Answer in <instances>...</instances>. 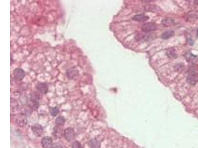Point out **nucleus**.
Instances as JSON below:
<instances>
[{
	"label": "nucleus",
	"instance_id": "9d476101",
	"mask_svg": "<svg viewBox=\"0 0 198 148\" xmlns=\"http://www.w3.org/2000/svg\"><path fill=\"white\" fill-rule=\"evenodd\" d=\"M78 71L75 68H72L67 71V76L68 79H73L77 76Z\"/></svg>",
	"mask_w": 198,
	"mask_h": 148
},
{
	"label": "nucleus",
	"instance_id": "9b49d317",
	"mask_svg": "<svg viewBox=\"0 0 198 148\" xmlns=\"http://www.w3.org/2000/svg\"><path fill=\"white\" fill-rule=\"evenodd\" d=\"M133 20L138 22H145L149 20V17L148 16H145L144 14H139L133 16Z\"/></svg>",
	"mask_w": 198,
	"mask_h": 148
},
{
	"label": "nucleus",
	"instance_id": "5701e85b",
	"mask_svg": "<svg viewBox=\"0 0 198 148\" xmlns=\"http://www.w3.org/2000/svg\"><path fill=\"white\" fill-rule=\"evenodd\" d=\"M197 38H198V29H197Z\"/></svg>",
	"mask_w": 198,
	"mask_h": 148
},
{
	"label": "nucleus",
	"instance_id": "0eeeda50",
	"mask_svg": "<svg viewBox=\"0 0 198 148\" xmlns=\"http://www.w3.org/2000/svg\"><path fill=\"white\" fill-rule=\"evenodd\" d=\"M36 88L39 92L42 94H46L49 91V87L46 82H39L36 85Z\"/></svg>",
	"mask_w": 198,
	"mask_h": 148
},
{
	"label": "nucleus",
	"instance_id": "f3484780",
	"mask_svg": "<svg viewBox=\"0 0 198 148\" xmlns=\"http://www.w3.org/2000/svg\"><path fill=\"white\" fill-rule=\"evenodd\" d=\"M187 56H186V58L187 60L189 62H196L198 60L197 56L196 55H194L192 54V53H189V54H186Z\"/></svg>",
	"mask_w": 198,
	"mask_h": 148
},
{
	"label": "nucleus",
	"instance_id": "423d86ee",
	"mask_svg": "<svg viewBox=\"0 0 198 148\" xmlns=\"http://www.w3.org/2000/svg\"><path fill=\"white\" fill-rule=\"evenodd\" d=\"M187 82L191 85H195L198 82V74L195 71H192L187 76Z\"/></svg>",
	"mask_w": 198,
	"mask_h": 148
},
{
	"label": "nucleus",
	"instance_id": "20e7f679",
	"mask_svg": "<svg viewBox=\"0 0 198 148\" xmlns=\"http://www.w3.org/2000/svg\"><path fill=\"white\" fill-rule=\"evenodd\" d=\"M33 134L36 137H41L43 133V128L41 125L35 123L32 125L31 128Z\"/></svg>",
	"mask_w": 198,
	"mask_h": 148
},
{
	"label": "nucleus",
	"instance_id": "f257e3e1",
	"mask_svg": "<svg viewBox=\"0 0 198 148\" xmlns=\"http://www.w3.org/2000/svg\"><path fill=\"white\" fill-rule=\"evenodd\" d=\"M40 98V94L38 92H33L31 93L29 97V104L28 105L33 109V110H36L39 106V100Z\"/></svg>",
	"mask_w": 198,
	"mask_h": 148
},
{
	"label": "nucleus",
	"instance_id": "7ed1b4c3",
	"mask_svg": "<svg viewBox=\"0 0 198 148\" xmlns=\"http://www.w3.org/2000/svg\"><path fill=\"white\" fill-rule=\"evenodd\" d=\"M13 73L14 79L18 81L22 80L26 76L25 71L21 68H16L13 70Z\"/></svg>",
	"mask_w": 198,
	"mask_h": 148
},
{
	"label": "nucleus",
	"instance_id": "1a4fd4ad",
	"mask_svg": "<svg viewBox=\"0 0 198 148\" xmlns=\"http://www.w3.org/2000/svg\"><path fill=\"white\" fill-rule=\"evenodd\" d=\"M41 144L43 148H53L52 138L49 136L43 137L41 139Z\"/></svg>",
	"mask_w": 198,
	"mask_h": 148
},
{
	"label": "nucleus",
	"instance_id": "dca6fc26",
	"mask_svg": "<svg viewBox=\"0 0 198 148\" xmlns=\"http://www.w3.org/2000/svg\"><path fill=\"white\" fill-rule=\"evenodd\" d=\"M53 134L55 136V137H58V138L60 137L62 134V129H60V127L56 125L55 128H54Z\"/></svg>",
	"mask_w": 198,
	"mask_h": 148
},
{
	"label": "nucleus",
	"instance_id": "39448f33",
	"mask_svg": "<svg viewBox=\"0 0 198 148\" xmlns=\"http://www.w3.org/2000/svg\"><path fill=\"white\" fill-rule=\"evenodd\" d=\"M16 121L17 125L19 127L21 128L25 127L28 123L27 116L23 113H21L17 117Z\"/></svg>",
	"mask_w": 198,
	"mask_h": 148
},
{
	"label": "nucleus",
	"instance_id": "ddd939ff",
	"mask_svg": "<svg viewBox=\"0 0 198 148\" xmlns=\"http://www.w3.org/2000/svg\"><path fill=\"white\" fill-rule=\"evenodd\" d=\"M175 33L173 30H168L165 32L162 35V38L163 39H167L174 36Z\"/></svg>",
	"mask_w": 198,
	"mask_h": 148
},
{
	"label": "nucleus",
	"instance_id": "6ab92c4d",
	"mask_svg": "<svg viewBox=\"0 0 198 148\" xmlns=\"http://www.w3.org/2000/svg\"><path fill=\"white\" fill-rule=\"evenodd\" d=\"M167 54L170 58H175L177 56V54H176V51L173 49H169L167 51Z\"/></svg>",
	"mask_w": 198,
	"mask_h": 148
},
{
	"label": "nucleus",
	"instance_id": "f8f14e48",
	"mask_svg": "<svg viewBox=\"0 0 198 148\" xmlns=\"http://www.w3.org/2000/svg\"><path fill=\"white\" fill-rule=\"evenodd\" d=\"M88 145L90 148H100L101 143L96 139H91L88 143Z\"/></svg>",
	"mask_w": 198,
	"mask_h": 148
},
{
	"label": "nucleus",
	"instance_id": "aec40b11",
	"mask_svg": "<svg viewBox=\"0 0 198 148\" xmlns=\"http://www.w3.org/2000/svg\"><path fill=\"white\" fill-rule=\"evenodd\" d=\"M71 147H72V148H84L81 143L79 142V141H75L72 143Z\"/></svg>",
	"mask_w": 198,
	"mask_h": 148
},
{
	"label": "nucleus",
	"instance_id": "a211bd4d",
	"mask_svg": "<svg viewBox=\"0 0 198 148\" xmlns=\"http://www.w3.org/2000/svg\"><path fill=\"white\" fill-rule=\"evenodd\" d=\"M50 113L51 116L53 117H55L59 113V109L57 107H54L50 108Z\"/></svg>",
	"mask_w": 198,
	"mask_h": 148
},
{
	"label": "nucleus",
	"instance_id": "6e6552de",
	"mask_svg": "<svg viewBox=\"0 0 198 148\" xmlns=\"http://www.w3.org/2000/svg\"><path fill=\"white\" fill-rule=\"evenodd\" d=\"M157 25L156 24L153 22L145 23L142 26V30L145 32H150L156 30Z\"/></svg>",
	"mask_w": 198,
	"mask_h": 148
},
{
	"label": "nucleus",
	"instance_id": "4be33fe9",
	"mask_svg": "<svg viewBox=\"0 0 198 148\" xmlns=\"http://www.w3.org/2000/svg\"><path fill=\"white\" fill-rule=\"evenodd\" d=\"M195 4H196V5H198V1H195Z\"/></svg>",
	"mask_w": 198,
	"mask_h": 148
},
{
	"label": "nucleus",
	"instance_id": "f03ea898",
	"mask_svg": "<svg viewBox=\"0 0 198 148\" xmlns=\"http://www.w3.org/2000/svg\"><path fill=\"white\" fill-rule=\"evenodd\" d=\"M63 135L67 142H74L76 139V133L72 128H67L63 131Z\"/></svg>",
	"mask_w": 198,
	"mask_h": 148
},
{
	"label": "nucleus",
	"instance_id": "4468645a",
	"mask_svg": "<svg viewBox=\"0 0 198 148\" xmlns=\"http://www.w3.org/2000/svg\"><path fill=\"white\" fill-rule=\"evenodd\" d=\"M65 123V119L63 116H59L55 118V123L57 126L62 127L64 125Z\"/></svg>",
	"mask_w": 198,
	"mask_h": 148
},
{
	"label": "nucleus",
	"instance_id": "2eb2a0df",
	"mask_svg": "<svg viewBox=\"0 0 198 148\" xmlns=\"http://www.w3.org/2000/svg\"><path fill=\"white\" fill-rule=\"evenodd\" d=\"M162 23L165 27H169L174 25V20L172 18H166L163 19L162 21Z\"/></svg>",
	"mask_w": 198,
	"mask_h": 148
},
{
	"label": "nucleus",
	"instance_id": "412c9836",
	"mask_svg": "<svg viewBox=\"0 0 198 148\" xmlns=\"http://www.w3.org/2000/svg\"><path fill=\"white\" fill-rule=\"evenodd\" d=\"M53 148H63V147L60 144L56 143L53 144Z\"/></svg>",
	"mask_w": 198,
	"mask_h": 148
}]
</instances>
